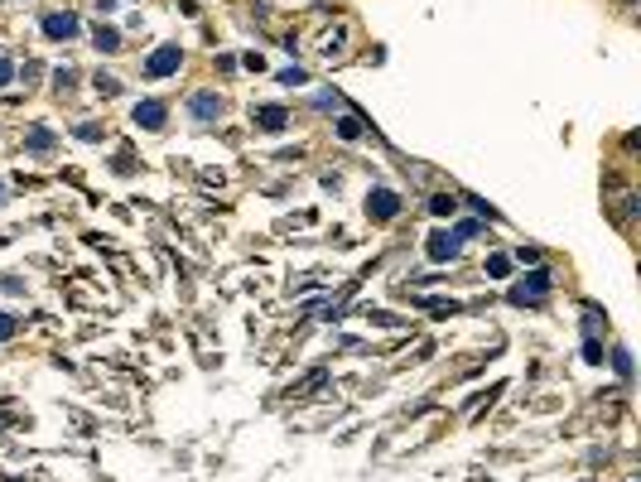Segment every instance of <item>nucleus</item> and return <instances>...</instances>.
Segmentation results:
<instances>
[{
	"label": "nucleus",
	"instance_id": "15",
	"mask_svg": "<svg viewBox=\"0 0 641 482\" xmlns=\"http://www.w3.org/2000/svg\"><path fill=\"white\" fill-rule=\"evenodd\" d=\"M507 270H511V261H507V256H492V261H487V275H492V280H502Z\"/></svg>",
	"mask_w": 641,
	"mask_h": 482
},
{
	"label": "nucleus",
	"instance_id": "9",
	"mask_svg": "<svg viewBox=\"0 0 641 482\" xmlns=\"http://www.w3.org/2000/svg\"><path fill=\"white\" fill-rule=\"evenodd\" d=\"M92 44H97V54H116V49H121V34L111 25H97L92 29Z\"/></svg>",
	"mask_w": 641,
	"mask_h": 482
},
{
	"label": "nucleus",
	"instance_id": "3",
	"mask_svg": "<svg viewBox=\"0 0 641 482\" xmlns=\"http://www.w3.org/2000/svg\"><path fill=\"white\" fill-rule=\"evenodd\" d=\"M367 213H372L376 222H391V217L401 213V193H396V188H372V193H367Z\"/></svg>",
	"mask_w": 641,
	"mask_h": 482
},
{
	"label": "nucleus",
	"instance_id": "10",
	"mask_svg": "<svg viewBox=\"0 0 641 482\" xmlns=\"http://www.w3.org/2000/svg\"><path fill=\"white\" fill-rule=\"evenodd\" d=\"M25 150H34V155L54 150V131H44V126H39V131H29V135H25Z\"/></svg>",
	"mask_w": 641,
	"mask_h": 482
},
{
	"label": "nucleus",
	"instance_id": "20",
	"mask_svg": "<svg viewBox=\"0 0 641 482\" xmlns=\"http://www.w3.org/2000/svg\"><path fill=\"white\" fill-rule=\"evenodd\" d=\"M10 78H15V68H10V58H0V87H5Z\"/></svg>",
	"mask_w": 641,
	"mask_h": 482
},
{
	"label": "nucleus",
	"instance_id": "17",
	"mask_svg": "<svg viewBox=\"0 0 641 482\" xmlns=\"http://www.w3.org/2000/svg\"><path fill=\"white\" fill-rule=\"evenodd\" d=\"M309 78V73H304V68H285V73H280V82H285V87H299V82Z\"/></svg>",
	"mask_w": 641,
	"mask_h": 482
},
{
	"label": "nucleus",
	"instance_id": "1",
	"mask_svg": "<svg viewBox=\"0 0 641 482\" xmlns=\"http://www.w3.org/2000/svg\"><path fill=\"white\" fill-rule=\"evenodd\" d=\"M179 63H184V49L179 44H160L145 58V78H169V73H179Z\"/></svg>",
	"mask_w": 641,
	"mask_h": 482
},
{
	"label": "nucleus",
	"instance_id": "4",
	"mask_svg": "<svg viewBox=\"0 0 641 482\" xmlns=\"http://www.w3.org/2000/svg\"><path fill=\"white\" fill-rule=\"evenodd\" d=\"M164 121H169V107H164V102H135V126L164 131Z\"/></svg>",
	"mask_w": 641,
	"mask_h": 482
},
{
	"label": "nucleus",
	"instance_id": "19",
	"mask_svg": "<svg viewBox=\"0 0 641 482\" xmlns=\"http://www.w3.org/2000/svg\"><path fill=\"white\" fill-rule=\"evenodd\" d=\"M478 232H482V222H458V241H463V237H478Z\"/></svg>",
	"mask_w": 641,
	"mask_h": 482
},
{
	"label": "nucleus",
	"instance_id": "22",
	"mask_svg": "<svg viewBox=\"0 0 641 482\" xmlns=\"http://www.w3.org/2000/svg\"><path fill=\"white\" fill-rule=\"evenodd\" d=\"M0 198H5V184H0Z\"/></svg>",
	"mask_w": 641,
	"mask_h": 482
},
{
	"label": "nucleus",
	"instance_id": "11",
	"mask_svg": "<svg viewBox=\"0 0 641 482\" xmlns=\"http://www.w3.org/2000/svg\"><path fill=\"white\" fill-rule=\"evenodd\" d=\"M429 213H434V217H454L458 203L449 198V193H434V198H429Z\"/></svg>",
	"mask_w": 641,
	"mask_h": 482
},
{
	"label": "nucleus",
	"instance_id": "18",
	"mask_svg": "<svg viewBox=\"0 0 641 482\" xmlns=\"http://www.w3.org/2000/svg\"><path fill=\"white\" fill-rule=\"evenodd\" d=\"M584 362H603V348H598V338H588V343H584Z\"/></svg>",
	"mask_w": 641,
	"mask_h": 482
},
{
	"label": "nucleus",
	"instance_id": "13",
	"mask_svg": "<svg viewBox=\"0 0 641 482\" xmlns=\"http://www.w3.org/2000/svg\"><path fill=\"white\" fill-rule=\"evenodd\" d=\"M92 87H97L102 97H116V92H121V82L111 78V73H97V82H92Z\"/></svg>",
	"mask_w": 641,
	"mask_h": 482
},
{
	"label": "nucleus",
	"instance_id": "6",
	"mask_svg": "<svg viewBox=\"0 0 641 482\" xmlns=\"http://www.w3.org/2000/svg\"><path fill=\"white\" fill-rule=\"evenodd\" d=\"M44 34H49V39H73V34H78V15H73V10H63V15H44Z\"/></svg>",
	"mask_w": 641,
	"mask_h": 482
},
{
	"label": "nucleus",
	"instance_id": "2",
	"mask_svg": "<svg viewBox=\"0 0 641 482\" xmlns=\"http://www.w3.org/2000/svg\"><path fill=\"white\" fill-rule=\"evenodd\" d=\"M545 295H550V275L545 270H531L521 285H511V304H540Z\"/></svg>",
	"mask_w": 641,
	"mask_h": 482
},
{
	"label": "nucleus",
	"instance_id": "5",
	"mask_svg": "<svg viewBox=\"0 0 641 482\" xmlns=\"http://www.w3.org/2000/svg\"><path fill=\"white\" fill-rule=\"evenodd\" d=\"M458 246H463V241H458V232H434L425 251H429V261H454Z\"/></svg>",
	"mask_w": 641,
	"mask_h": 482
},
{
	"label": "nucleus",
	"instance_id": "7",
	"mask_svg": "<svg viewBox=\"0 0 641 482\" xmlns=\"http://www.w3.org/2000/svg\"><path fill=\"white\" fill-rule=\"evenodd\" d=\"M188 111H193L198 121H217V116H222V102H217V92H198V97H188Z\"/></svg>",
	"mask_w": 641,
	"mask_h": 482
},
{
	"label": "nucleus",
	"instance_id": "8",
	"mask_svg": "<svg viewBox=\"0 0 641 482\" xmlns=\"http://www.w3.org/2000/svg\"><path fill=\"white\" fill-rule=\"evenodd\" d=\"M285 121H290L285 107H256V126L261 131H285Z\"/></svg>",
	"mask_w": 641,
	"mask_h": 482
},
{
	"label": "nucleus",
	"instance_id": "14",
	"mask_svg": "<svg viewBox=\"0 0 641 482\" xmlns=\"http://www.w3.org/2000/svg\"><path fill=\"white\" fill-rule=\"evenodd\" d=\"M338 135H343V140H357V135H362V121H357V116H343V121H338Z\"/></svg>",
	"mask_w": 641,
	"mask_h": 482
},
{
	"label": "nucleus",
	"instance_id": "12",
	"mask_svg": "<svg viewBox=\"0 0 641 482\" xmlns=\"http://www.w3.org/2000/svg\"><path fill=\"white\" fill-rule=\"evenodd\" d=\"M613 367H617V376H622V381H632V352L617 348V352H613Z\"/></svg>",
	"mask_w": 641,
	"mask_h": 482
},
{
	"label": "nucleus",
	"instance_id": "21",
	"mask_svg": "<svg viewBox=\"0 0 641 482\" xmlns=\"http://www.w3.org/2000/svg\"><path fill=\"white\" fill-rule=\"evenodd\" d=\"M10 333H15V319H10V314H0V338H10Z\"/></svg>",
	"mask_w": 641,
	"mask_h": 482
},
{
	"label": "nucleus",
	"instance_id": "16",
	"mask_svg": "<svg viewBox=\"0 0 641 482\" xmlns=\"http://www.w3.org/2000/svg\"><path fill=\"white\" fill-rule=\"evenodd\" d=\"M73 82H78V73H73V68H58V73H54V87H58V92H68Z\"/></svg>",
	"mask_w": 641,
	"mask_h": 482
}]
</instances>
